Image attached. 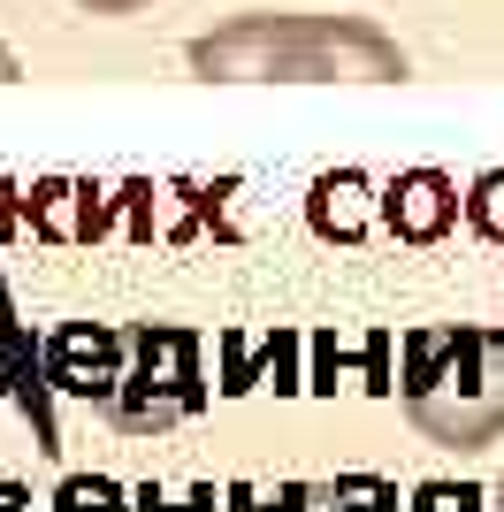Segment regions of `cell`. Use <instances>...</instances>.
Returning <instances> with one entry per match:
<instances>
[{
	"mask_svg": "<svg viewBox=\"0 0 504 512\" xmlns=\"http://www.w3.org/2000/svg\"><path fill=\"white\" fill-rule=\"evenodd\" d=\"M398 390L420 436H436L451 451L504 444V329H489V321L413 329Z\"/></svg>",
	"mask_w": 504,
	"mask_h": 512,
	"instance_id": "cell-2",
	"label": "cell"
},
{
	"mask_svg": "<svg viewBox=\"0 0 504 512\" xmlns=\"http://www.w3.org/2000/svg\"><path fill=\"white\" fill-rule=\"evenodd\" d=\"M46 383L39 367V337L23 329V321H0V398H23L31 406V390Z\"/></svg>",
	"mask_w": 504,
	"mask_h": 512,
	"instance_id": "cell-7",
	"label": "cell"
},
{
	"mask_svg": "<svg viewBox=\"0 0 504 512\" xmlns=\"http://www.w3.org/2000/svg\"><path fill=\"white\" fill-rule=\"evenodd\" d=\"M123 482H107V474H69L62 490H54V512H130L123 505Z\"/></svg>",
	"mask_w": 504,
	"mask_h": 512,
	"instance_id": "cell-9",
	"label": "cell"
},
{
	"mask_svg": "<svg viewBox=\"0 0 504 512\" xmlns=\"http://www.w3.org/2000/svg\"><path fill=\"white\" fill-rule=\"evenodd\" d=\"M382 222L405 237V245H436L451 222H459V184L443 169H405L390 192H382Z\"/></svg>",
	"mask_w": 504,
	"mask_h": 512,
	"instance_id": "cell-5",
	"label": "cell"
},
{
	"mask_svg": "<svg viewBox=\"0 0 504 512\" xmlns=\"http://www.w3.org/2000/svg\"><path fill=\"white\" fill-rule=\"evenodd\" d=\"M230 512H321V482H283V490H230Z\"/></svg>",
	"mask_w": 504,
	"mask_h": 512,
	"instance_id": "cell-10",
	"label": "cell"
},
{
	"mask_svg": "<svg viewBox=\"0 0 504 512\" xmlns=\"http://www.w3.org/2000/svg\"><path fill=\"white\" fill-rule=\"evenodd\" d=\"M8 77H16V54H8V46H0V85H8Z\"/></svg>",
	"mask_w": 504,
	"mask_h": 512,
	"instance_id": "cell-15",
	"label": "cell"
},
{
	"mask_svg": "<svg viewBox=\"0 0 504 512\" xmlns=\"http://www.w3.org/2000/svg\"><path fill=\"white\" fill-rule=\"evenodd\" d=\"M321 512H398V490L375 474H344V482H321Z\"/></svg>",
	"mask_w": 504,
	"mask_h": 512,
	"instance_id": "cell-8",
	"label": "cell"
},
{
	"mask_svg": "<svg viewBox=\"0 0 504 512\" xmlns=\"http://www.w3.org/2000/svg\"><path fill=\"white\" fill-rule=\"evenodd\" d=\"M489 512H504V474H497V497H489Z\"/></svg>",
	"mask_w": 504,
	"mask_h": 512,
	"instance_id": "cell-16",
	"label": "cell"
},
{
	"mask_svg": "<svg viewBox=\"0 0 504 512\" xmlns=\"http://www.w3.org/2000/svg\"><path fill=\"white\" fill-rule=\"evenodd\" d=\"M77 8H92V16H138L146 0H77Z\"/></svg>",
	"mask_w": 504,
	"mask_h": 512,
	"instance_id": "cell-13",
	"label": "cell"
},
{
	"mask_svg": "<svg viewBox=\"0 0 504 512\" xmlns=\"http://www.w3.org/2000/svg\"><path fill=\"white\" fill-rule=\"evenodd\" d=\"M207 406V375H199V337L176 321H130L123 329V383L107 421L123 436H161L184 413Z\"/></svg>",
	"mask_w": 504,
	"mask_h": 512,
	"instance_id": "cell-3",
	"label": "cell"
},
{
	"mask_svg": "<svg viewBox=\"0 0 504 512\" xmlns=\"http://www.w3.org/2000/svg\"><path fill=\"white\" fill-rule=\"evenodd\" d=\"M39 367H46V390H62L77 406H115V383H123V329L107 321H62L39 337Z\"/></svg>",
	"mask_w": 504,
	"mask_h": 512,
	"instance_id": "cell-4",
	"label": "cell"
},
{
	"mask_svg": "<svg viewBox=\"0 0 504 512\" xmlns=\"http://www.w3.org/2000/svg\"><path fill=\"white\" fill-rule=\"evenodd\" d=\"M474 505H482V497H474V490H451V482H428V490L413 497V512H474Z\"/></svg>",
	"mask_w": 504,
	"mask_h": 512,
	"instance_id": "cell-12",
	"label": "cell"
},
{
	"mask_svg": "<svg viewBox=\"0 0 504 512\" xmlns=\"http://www.w3.org/2000/svg\"><path fill=\"white\" fill-rule=\"evenodd\" d=\"M0 512H31V490H16V482H0Z\"/></svg>",
	"mask_w": 504,
	"mask_h": 512,
	"instance_id": "cell-14",
	"label": "cell"
},
{
	"mask_svg": "<svg viewBox=\"0 0 504 512\" xmlns=\"http://www.w3.org/2000/svg\"><path fill=\"white\" fill-rule=\"evenodd\" d=\"M306 222H314L321 237H344L352 245L367 222H375V207H367V176L359 169H336V176H321L314 184V199H306Z\"/></svg>",
	"mask_w": 504,
	"mask_h": 512,
	"instance_id": "cell-6",
	"label": "cell"
},
{
	"mask_svg": "<svg viewBox=\"0 0 504 512\" xmlns=\"http://www.w3.org/2000/svg\"><path fill=\"white\" fill-rule=\"evenodd\" d=\"M214 85H245V77H283V85H321V77H352V85H382L405 77V54L382 39L375 23L352 16H237L207 39H191L184 54Z\"/></svg>",
	"mask_w": 504,
	"mask_h": 512,
	"instance_id": "cell-1",
	"label": "cell"
},
{
	"mask_svg": "<svg viewBox=\"0 0 504 512\" xmlns=\"http://www.w3.org/2000/svg\"><path fill=\"white\" fill-rule=\"evenodd\" d=\"M466 222H474L482 237H497V245H504V169H489L482 184L466 192Z\"/></svg>",
	"mask_w": 504,
	"mask_h": 512,
	"instance_id": "cell-11",
	"label": "cell"
}]
</instances>
